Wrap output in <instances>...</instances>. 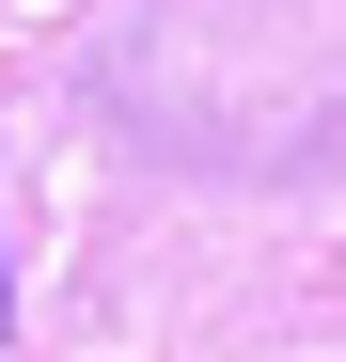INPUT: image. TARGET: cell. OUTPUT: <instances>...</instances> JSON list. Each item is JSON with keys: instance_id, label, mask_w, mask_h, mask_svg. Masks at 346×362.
I'll return each instance as SVG.
<instances>
[{"instance_id": "obj_1", "label": "cell", "mask_w": 346, "mask_h": 362, "mask_svg": "<svg viewBox=\"0 0 346 362\" xmlns=\"http://www.w3.org/2000/svg\"><path fill=\"white\" fill-rule=\"evenodd\" d=\"M0 331H16V284H0Z\"/></svg>"}]
</instances>
